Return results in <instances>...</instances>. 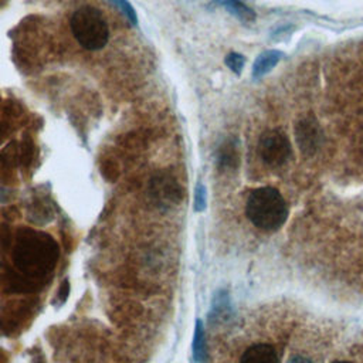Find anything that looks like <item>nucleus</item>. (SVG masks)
<instances>
[{
	"instance_id": "obj_1",
	"label": "nucleus",
	"mask_w": 363,
	"mask_h": 363,
	"mask_svg": "<svg viewBox=\"0 0 363 363\" xmlns=\"http://www.w3.org/2000/svg\"><path fill=\"white\" fill-rule=\"evenodd\" d=\"M58 257V244L50 234L31 228H23L16 234L11 258L24 278L45 279L54 271Z\"/></svg>"
},
{
	"instance_id": "obj_2",
	"label": "nucleus",
	"mask_w": 363,
	"mask_h": 363,
	"mask_svg": "<svg viewBox=\"0 0 363 363\" xmlns=\"http://www.w3.org/2000/svg\"><path fill=\"white\" fill-rule=\"evenodd\" d=\"M245 213L255 227L265 231H274L286 221L288 207L277 189L258 187L250 193Z\"/></svg>"
},
{
	"instance_id": "obj_3",
	"label": "nucleus",
	"mask_w": 363,
	"mask_h": 363,
	"mask_svg": "<svg viewBox=\"0 0 363 363\" xmlns=\"http://www.w3.org/2000/svg\"><path fill=\"white\" fill-rule=\"evenodd\" d=\"M71 31L79 45L89 51L104 48L109 40V28L105 18L91 6L74 11L71 17Z\"/></svg>"
},
{
	"instance_id": "obj_4",
	"label": "nucleus",
	"mask_w": 363,
	"mask_h": 363,
	"mask_svg": "<svg viewBox=\"0 0 363 363\" xmlns=\"http://www.w3.org/2000/svg\"><path fill=\"white\" fill-rule=\"evenodd\" d=\"M258 155L261 160L271 167L284 164L291 156V143L286 135L279 129L264 132L258 142Z\"/></svg>"
},
{
	"instance_id": "obj_5",
	"label": "nucleus",
	"mask_w": 363,
	"mask_h": 363,
	"mask_svg": "<svg viewBox=\"0 0 363 363\" xmlns=\"http://www.w3.org/2000/svg\"><path fill=\"white\" fill-rule=\"evenodd\" d=\"M296 140L299 145V149L305 153H313L319 143H320V129L318 126V122L312 118H303L296 123L295 129Z\"/></svg>"
},
{
	"instance_id": "obj_6",
	"label": "nucleus",
	"mask_w": 363,
	"mask_h": 363,
	"mask_svg": "<svg viewBox=\"0 0 363 363\" xmlns=\"http://www.w3.org/2000/svg\"><path fill=\"white\" fill-rule=\"evenodd\" d=\"M240 363H279V360L271 345L257 343L242 353Z\"/></svg>"
},
{
	"instance_id": "obj_7",
	"label": "nucleus",
	"mask_w": 363,
	"mask_h": 363,
	"mask_svg": "<svg viewBox=\"0 0 363 363\" xmlns=\"http://www.w3.org/2000/svg\"><path fill=\"white\" fill-rule=\"evenodd\" d=\"M282 52L278 50H267L262 51L254 61L252 65V77L254 78H261L265 74H268L269 71H272V68L277 67V64L281 61L282 58Z\"/></svg>"
},
{
	"instance_id": "obj_8",
	"label": "nucleus",
	"mask_w": 363,
	"mask_h": 363,
	"mask_svg": "<svg viewBox=\"0 0 363 363\" xmlns=\"http://www.w3.org/2000/svg\"><path fill=\"white\" fill-rule=\"evenodd\" d=\"M221 4L230 14L244 23H252L255 20V13L252 11V9H250L241 0H223Z\"/></svg>"
},
{
	"instance_id": "obj_9",
	"label": "nucleus",
	"mask_w": 363,
	"mask_h": 363,
	"mask_svg": "<svg viewBox=\"0 0 363 363\" xmlns=\"http://www.w3.org/2000/svg\"><path fill=\"white\" fill-rule=\"evenodd\" d=\"M193 359L196 363H204L207 360V346L206 333L201 320L196 322V330L193 337Z\"/></svg>"
},
{
	"instance_id": "obj_10",
	"label": "nucleus",
	"mask_w": 363,
	"mask_h": 363,
	"mask_svg": "<svg viewBox=\"0 0 363 363\" xmlns=\"http://www.w3.org/2000/svg\"><path fill=\"white\" fill-rule=\"evenodd\" d=\"M244 64H245V60L241 54L238 52H230L227 57H225V65L237 75L241 74L242 68H244Z\"/></svg>"
},
{
	"instance_id": "obj_11",
	"label": "nucleus",
	"mask_w": 363,
	"mask_h": 363,
	"mask_svg": "<svg viewBox=\"0 0 363 363\" xmlns=\"http://www.w3.org/2000/svg\"><path fill=\"white\" fill-rule=\"evenodd\" d=\"M133 24H138V16L133 6L128 0H111Z\"/></svg>"
},
{
	"instance_id": "obj_12",
	"label": "nucleus",
	"mask_w": 363,
	"mask_h": 363,
	"mask_svg": "<svg viewBox=\"0 0 363 363\" xmlns=\"http://www.w3.org/2000/svg\"><path fill=\"white\" fill-rule=\"evenodd\" d=\"M194 204H196L194 207L197 211H201L206 207V187L203 184H197V187H196Z\"/></svg>"
},
{
	"instance_id": "obj_13",
	"label": "nucleus",
	"mask_w": 363,
	"mask_h": 363,
	"mask_svg": "<svg viewBox=\"0 0 363 363\" xmlns=\"http://www.w3.org/2000/svg\"><path fill=\"white\" fill-rule=\"evenodd\" d=\"M288 363H312V360H309L308 357H303V356H292Z\"/></svg>"
},
{
	"instance_id": "obj_14",
	"label": "nucleus",
	"mask_w": 363,
	"mask_h": 363,
	"mask_svg": "<svg viewBox=\"0 0 363 363\" xmlns=\"http://www.w3.org/2000/svg\"><path fill=\"white\" fill-rule=\"evenodd\" d=\"M332 363H350V362H346V360H335Z\"/></svg>"
}]
</instances>
